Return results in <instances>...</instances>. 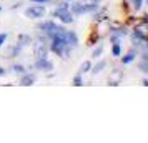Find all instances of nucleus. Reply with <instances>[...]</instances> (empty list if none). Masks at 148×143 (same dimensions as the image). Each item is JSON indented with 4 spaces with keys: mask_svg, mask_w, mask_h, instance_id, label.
<instances>
[{
    "mask_svg": "<svg viewBox=\"0 0 148 143\" xmlns=\"http://www.w3.org/2000/svg\"><path fill=\"white\" fill-rule=\"evenodd\" d=\"M55 28V23L53 22H43V23H40V25H38V30H40V34H43L45 35V37H47L48 38V35L52 34V30H53Z\"/></svg>",
    "mask_w": 148,
    "mask_h": 143,
    "instance_id": "nucleus-7",
    "label": "nucleus"
},
{
    "mask_svg": "<svg viewBox=\"0 0 148 143\" xmlns=\"http://www.w3.org/2000/svg\"><path fill=\"white\" fill-rule=\"evenodd\" d=\"M98 10V3H72L70 5V12L73 15H82L87 12H97Z\"/></svg>",
    "mask_w": 148,
    "mask_h": 143,
    "instance_id": "nucleus-3",
    "label": "nucleus"
},
{
    "mask_svg": "<svg viewBox=\"0 0 148 143\" xmlns=\"http://www.w3.org/2000/svg\"><path fill=\"white\" fill-rule=\"evenodd\" d=\"M0 12H2V7H0Z\"/></svg>",
    "mask_w": 148,
    "mask_h": 143,
    "instance_id": "nucleus-24",
    "label": "nucleus"
},
{
    "mask_svg": "<svg viewBox=\"0 0 148 143\" xmlns=\"http://www.w3.org/2000/svg\"><path fill=\"white\" fill-rule=\"evenodd\" d=\"M34 2H40V3H48L50 0H34Z\"/></svg>",
    "mask_w": 148,
    "mask_h": 143,
    "instance_id": "nucleus-21",
    "label": "nucleus"
},
{
    "mask_svg": "<svg viewBox=\"0 0 148 143\" xmlns=\"http://www.w3.org/2000/svg\"><path fill=\"white\" fill-rule=\"evenodd\" d=\"M101 52H103V47H101V45H98V47L93 50V57H95V58H98V57L101 55Z\"/></svg>",
    "mask_w": 148,
    "mask_h": 143,
    "instance_id": "nucleus-17",
    "label": "nucleus"
},
{
    "mask_svg": "<svg viewBox=\"0 0 148 143\" xmlns=\"http://www.w3.org/2000/svg\"><path fill=\"white\" fill-rule=\"evenodd\" d=\"M12 70H14L15 73H22V75L25 73V68H23V65H14V67H12Z\"/></svg>",
    "mask_w": 148,
    "mask_h": 143,
    "instance_id": "nucleus-16",
    "label": "nucleus"
},
{
    "mask_svg": "<svg viewBox=\"0 0 148 143\" xmlns=\"http://www.w3.org/2000/svg\"><path fill=\"white\" fill-rule=\"evenodd\" d=\"M73 85H75V87H82V85H83V78H82V73L75 75V78H73Z\"/></svg>",
    "mask_w": 148,
    "mask_h": 143,
    "instance_id": "nucleus-14",
    "label": "nucleus"
},
{
    "mask_svg": "<svg viewBox=\"0 0 148 143\" xmlns=\"http://www.w3.org/2000/svg\"><path fill=\"white\" fill-rule=\"evenodd\" d=\"M63 38H65V43H67L70 48H75L78 45V37L75 32H70V30H65V35H63Z\"/></svg>",
    "mask_w": 148,
    "mask_h": 143,
    "instance_id": "nucleus-6",
    "label": "nucleus"
},
{
    "mask_svg": "<svg viewBox=\"0 0 148 143\" xmlns=\"http://www.w3.org/2000/svg\"><path fill=\"white\" fill-rule=\"evenodd\" d=\"M48 52H50V47L47 43V38H38L34 45V55L35 58H47Z\"/></svg>",
    "mask_w": 148,
    "mask_h": 143,
    "instance_id": "nucleus-2",
    "label": "nucleus"
},
{
    "mask_svg": "<svg viewBox=\"0 0 148 143\" xmlns=\"http://www.w3.org/2000/svg\"><path fill=\"white\" fill-rule=\"evenodd\" d=\"M7 37H8L7 34H0V47H2L3 43H5V40H7Z\"/></svg>",
    "mask_w": 148,
    "mask_h": 143,
    "instance_id": "nucleus-19",
    "label": "nucleus"
},
{
    "mask_svg": "<svg viewBox=\"0 0 148 143\" xmlns=\"http://www.w3.org/2000/svg\"><path fill=\"white\" fill-rule=\"evenodd\" d=\"M105 67H107V60H100L97 65H93V67L90 68V70H92V73H95V75H97V73H100Z\"/></svg>",
    "mask_w": 148,
    "mask_h": 143,
    "instance_id": "nucleus-9",
    "label": "nucleus"
},
{
    "mask_svg": "<svg viewBox=\"0 0 148 143\" xmlns=\"http://www.w3.org/2000/svg\"><path fill=\"white\" fill-rule=\"evenodd\" d=\"M145 23H147V25H148V15H147V17H145Z\"/></svg>",
    "mask_w": 148,
    "mask_h": 143,
    "instance_id": "nucleus-23",
    "label": "nucleus"
},
{
    "mask_svg": "<svg viewBox=\"0 0 148 143\" xmlns=\"http://www.w3.org/2000/svg\"><path fill=\"white\" fill-rule=\"evenodd\" d=\"M28 43H30V37H28V35H20L18 45H20V47H25V45H28Z\"/></svg>",
    "mask_w": 148,
    "mask_h": 143,
    "instance_id": "nucleus-12",
    "label": "nucleus"
},
{
    "mask_svg": "<svg viewBox=\"0 0 148 143\" xmlns=\"http://www.w3.org/2000/svg\"><path fill=\"white\" fill-rule=\"evenodd\" d=\"M133 60H135V48H133V50H132V52H130L128 55H125V57L121 58V62H123L125 65H127V63H132Z\"/></svg>",
    "mask_w": 148,
    "mask_h": 143,
    "instance_id": "nucleus-10",
    "label": "nucleus"
},
{
    "mask_svg": "<svg viewBox=\"0 0 148 143\" xmlns=\"http://www.w3.org/2000/svg\"><path fill=\"white\" fill-rule=\"evenodd\" d=\"M34 82H35L34 75H25L23 73V77H22V80H20V85L22 87H30V85H34Z\"/></svg>",
    "mask_w": 148,
    "mask_h": 143,
    "instance_id": "nucleus-8",
    "label": "nucleus"
},
{
    "mask_svg": "<svg viewBox=\"0 0 148 143\" xmlns=\"http://www.w3.org/2000/svg\"><path fill=\"white\" fill-rule=\"evenodd\" d=\"M5 73H7V72H5V70H3V68L0 67V77H3V75H5Z\"/></svg>",
    "mask_w": 148,
    "mask_h": 143,
    "instance_id": "nucleus-20",
    "label": "nucleus"
},
{
    "mask_svg": "<svg viewBox=\"0 0 148 143\" xmlns=\"http://www.w3.org/2000/svg\"><path fill=\"white\" fill-rule=\"evenodd\" d=\"M25 17H28V18H43L45 17V7L32 5V7L25 8Z\"/></svg>",
    "mask_w": 148,
    "mask_h": 143,
    "instance_id": "nucleus-4",
    "label": "nucleus"
},
{
    "mask_svg": "<svg viewBox=\"0 0 148 143\" xmlns=\"http://www.w3.org/2000/svg\"><path fill=\"white\" fill-rule=\"evenodd\" d=\"M55 17L60 18L63 23H72L73 22V14L70 12V5L67 2H60L55 8Z\"/></svg>",
    "mask_w": 148,
    "mask_h": 143,
    "instance_id": "nucleus-1",
    "label": "nucleus"
},
{
    "mask_svg": "<svg viewBox=\"0 0 148 143\" xmlns=\"http://www.w3.org/2000/svg\"><path fill=\"white\" fill-rule=\"evenodd\" d=\"M90 3H100V0H90Z\"/></svg>",
    "mask_w": 148,
    "mask_h": 143,
    "instance_id": "nucleus-22",
    "label": "nucleus"
},
{
    "mask_svg": "<svg viewBox=\"0 0 148 143\" xmlns=\"http://www.w3.org/2000/svg\"><path fill=\"white\" fill-rule=\"evenodd\" d=\"M35 68L37 70H40V72H50V70H53V63L47 58H37L35 62Z\"/></svg>",
    "mask_w": 148,
    "mask_h": 143,
    "instance_id": "nucleus-5",
    "label": "nucleus"
},
{
    "mask_svg": "<svg viewBox=\"0 0 148 143\" xmlns=\"http://www.w3.org/2000/svg\"><path fill=\"white\" fill-rule=\"evenodd\" d=\"M138 67H140V70L143 72V73H148V60H143L138 63Z\"/></svg>",
    "mask_w": 148,
    "mask_h": 143,
    "instance_id": "nucleus-15",
    "label": "nucleus"
},
{
    "mask_svg": "<svg viewBox=\"0 0 148 143\" xmlns=\"http://www.w3.org/2000/svg\"><path fill=\"white\" fill-rule=\"evenodd\" d=\"M132 2H133V8L135 10H140L141 8V2H143V0H132Z\"/></svg>",
    "mask_w": 148,
    "mask_h": 143,
    "instance_id": "nucleus-18",
    "label": "nucleus"
},
{
    "mask_svg": "<svg viewBox=\"0 0 148 143\" xmlns=\"http://www.w3.org/2000/svg\"><path fill=\"white\" fill-rule=\"evenodd\" d=\"M90 68H92V63L90 62H83L80 67V73H87V72H90Z\"/></svg>",
    "mask_w": 148,
    "mask_h": 143,
    "instance_id": "nucleus-13",
    "label": "nucleus"
},
{
    "mask_svg": "<svg viewBox=\"0 0 148 143\" xmlns=\"http://www.w3.org/2000/svg\"><path fill=\"white\" fill-rule=\"evenodd\" d=\"M120 53H121L120 42H115V43H113V48H112V55H113V57H120Z\"/></svg>",
    "mask_w": 148,
    "mask_h": 143,
    "instance_id": "nucleus-11",
    "label": "nucleus"
}]
</instances>
